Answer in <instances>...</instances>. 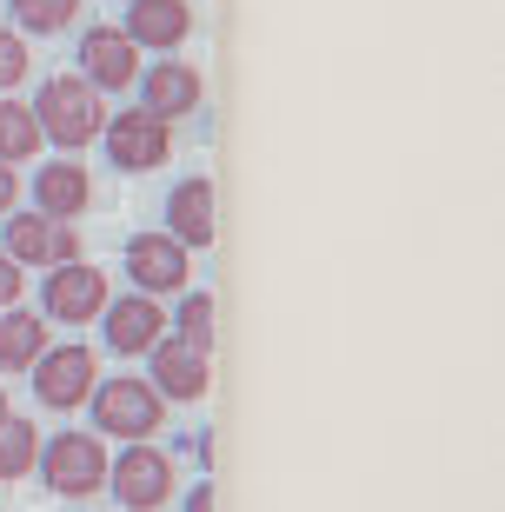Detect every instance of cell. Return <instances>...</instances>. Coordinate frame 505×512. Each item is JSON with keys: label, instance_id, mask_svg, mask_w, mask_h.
<instances>
[{"label": "cell", "instance_id": "cell-1", "mask_svg": "<svg viewBox=\"0 0 505 512\" xmlns=\"http://www.w3.org/2000/svg\"><path fill=\"white\" fill-rule=\"evenodd\" d=\"M34 120H40V133H47V140H60L67 153H80L87 140H100L107 107H100V87H94V80L60 74V80H47V87H40Z\"/></svg>", "mask_w": 505, "mask_h": 512}, {"label": "cell", "instance_id": "cell-2", "mask_svg": "<svg viewBox=\"0 0 505 512\" xmlns=\"http://www.w3.org/2000/svg\"><path fill=\"white\" fill-rule=\"evenodd\" d=\"M94 426L113 439H147L160 433V393L147 380H107L94 386Z\"/></svg>", "mask_w": 505, "mask_h": 512}, {"label": "cell", "instance_id": "cell-3", "mask_svg": "<svg viewBox=\"0 0 505 512\" xmlns=\"http://www.w3.org/2000/svg\"><path fill=\"white\" fill-rule=\"evenodd\" d=\"M40 473H47V486L54 493H100L107 486V453H100L94 433H60L47 453H40Z\"/></svg>", "mask_w": 505, "mask_h": 512}, {"label": "cell", "instance_id": "cell-4", "mask_svg": "<svg viewBox=\"0 0 505 512\" xmlns=\"http://www.w3.org/2000/svg\"><path fill=\"white\" fill-rule=\"evenodd\" d=\"M40 373H34V393L40 406H80V399H94V353L87 346H54V353H40Z\"/></svg>", "mask_w": 505, "mask_h": 512}, {"label": "cell", "instance_id": "cell-5", "mask_svg": "<svg viewBox=\"0 0 505 512\" xmlns=\"http://www.w3.org/2000/svg\"><path fill=\"white\" fill-rule=\"evenodd\" d=\"M100 133H107V153H113V167H120V173H147V167L167 160V120H153L147 107L107 120Z\"/></svg>", "mask_w": 505, "mask_h": 512}, {"label": "cell", "instance_id": "cell-6", "mask_svg": "<svg viewBox=\"0 0 505 512\" xmlns=\"http://www.w3.org/2000/svg\"><path fill=\"white\" fill-rule=\"evenodd\" d=\"M7 260L14 266H60V260H80V240H74V227H54L47 213H14L7 220Z\"/></svg>", "mask_w": 505, "mask_h": 512}, {"label": "cell", "instance_id": "cell-7", "mask_svg": "<svg viewBox=\"0 0 505 512\" xmlns=\"http://www.w3.org/2000/svg\"><path fill=\"white\" fill-rule=\"evenodd\" d=\"M107 479H113V493H120L127 512H153V506H167V493H173V466H167V453H153V446H133Z\"/></svg>", "mask_w": 505, "mask_h": 512}, {"label": "cell", "instance_id": "cell-8", "mask_svg": "<svg viewBox=\"0 0 505 512\" xmlns=\"http://www.w3.org/2000/svg\"><path fill=\"white\" fill-rule=\"evenodd\" d=\"M127 273L147 293H180L193 266H187V247L173 233H140V240H127Z\"/></svg>", "mask_w": 505, "mask_h": 512}, {"label": "cell", "instance_id": "cell-9", "mask_svg": "<svg viewBox=\"0 0 505 512\" xmlns=\"http://www.w3.org/2000/svg\"><path fill=\"white\" fill-rule=\"evenodd\" d=\"M100 306H107V280H100V266L60 260L54 280H47V313H54V320H94Z\"/></svg>", "mask_w": 505, "mask_h": 512}, {"label": "cell", "instance_id": "cell-10", "mask_svg": "<svg viewBox=\"0 0 505 512\" xmlns=\"http://www.w3.org/2000/svg\"><path fill=\"white\" fill-rule=\"evenodd\" d=\"M107 340H113V353H153V346L167 340V313L153 300H113L107 306Z\"/></svg>", "mask_w": 505, "mask_h": 512}, {"label": "cell", "instance_id": "cell-11", "mask_svg": "<svg viewBox=\"0 0 505 512\" xmlns=\"http://www.w3.org/2000/svg\"><path fill=\"white\" fill-rule=\"evenodd\" d=\"M187 27H193L187 0H133V14H127V40L133 47H180Z\"/></svg>", "mask_w": 505, "mask_h": 512}, {"label": "cell", "instance_id": "cell-12", "mask_svg": "<svg viewBox=\"0 0 505 512\" xmlns=\"http://www.w3.org/2000/svg\"><path fill=\"white\" fill-rule=\"evenodd\" d=\"M47 353V320H34L27 306H0V373H27Z\"/></svg>", "mask_w": 505, "mask_h": 512}, {"label": "cell", "instance_id": "cell-13", "mask_svg": "<svg viewBox=\"0 0 505 512\" xmlns=\"http://www.w3.org/2000/svg\"><path fill=\"white\" fill-rule=\"evenodd\" d=\"M80 54H87V80H94V87H127V80L140 74V54H133V40L120 34V27H94Z\"/></svg>", "mask_w": 505, "mask_h": 512}, {"label": "cell", "instance_id": "cell-14", "mask_svg": "<svg viewBox=\"0 0 505 512\" xmlns=\"http://www.w3.org/2000/svg\"><path fill=\"white\" fill-rule=\"evenodd\" d=\"M153 386L173 399H200L206 393V353H193L187 340H160L153 346Z\"/></svg>", "mask_w": 505, "mask_h": 512}, {"label": "cell", "instance_id": "cell-15", "mask_svg": "<svg viewBox=\"0 0 505 512\" xmlns=\"http://www.w3.org/2000/svg\"><path fill=\"white\" fill-rule=\"evenodd\" d=\"M200 107V74L193 67H180V60H167V67H153L147 74V114L153 120H180Z\"/></svg>", "mask_w": 505, "mask_h": 512}, {"label": "cell", "instance_id": "cell-16", "mask_svg": "<svg viewBox=\"0 0 505 512\" xmlns=\"http://www.w3.org/2000/svg\"><path fill=\"white\" fill-rule=\"evenodd\" d=\"M167 220H173V240H180V247H213V187H206V180L173 187Z\"/></svg>", "mask_w": 505, "mask_h": 512}, {"label": "cell", "instance_id": "cell-17", "mask_svg": "<svg viewBox=\"0 0 505 512\" xmlns=\"http://www.w3.org/2000/svg\"><path fill=\"white\" fill-rule=\"evenodd\" d=\"M34 200H40V213H47V220H67V213H80L87 200H94V187H87V173H80L74 160H54V167H40Z\"/></svg>", "mask_w": 505, "mask_h": 512}, {"label": "cell", "instance_id": "cell-18", "mask_svg": "<svg viewBox=\"0 0 505 512\" xmlns=\"http://www.w3.org/2000/svg\"><path fill=\"white\" fill-rule=\"evenodd\" d=\"M40 120H34V107H14V100H0V160L14 167V160H34L40 153Z\"/></svg>", "mask_w": 505, "mask_h": 512}, {"label": "cell", "instance_id": "cell-19", "mask_svg": "<svg viewBox=\"0 0 505 512\" xmlns=\"http://www.w3.org/2000/svg\"><path fill=\"white\" fill-rule=\"evenodd\" d=\"M40 459V439H34V426H27V419H0V479H20L27 473V466H34Z\"/></svg>", "mask_w": 505, "mask_h": 512}, {"label": "cell", "instance_id": "cell-20", "mask_svg": "<svg viewBox=\"0 0 505 512\" xmlns=\"http://www.w3.org/2000/svg\"><path fill=\"white\" fill-rule=\"evenodd\" d=\"M74 7L80 0H14V14H20L27 34H60V27L74 20Z\"/></svg>", "mask_w": 505, "mask_h": 512}, {"label": "cell", "instance_id": "cell-21", "mask_svg": "<svg viewBox=\"0 0 505 512\" xmlns=\"http://www.w3.org/2000/svg\"><path fill=\"white\" fill-rule=\"evenodd\" d=\"M180 333H187L193 353L213 346V300H206V293H187V306H180Z\"/></svg>", "mask_w": 505, "mask_h": 512}, {"label": "cell", "instance_id": "cell-22", "mask_svg": "<svg viewBox=\"0 0 505 512\" xmlns=\"http://www.w3.org/2000/svg\"><path fill=\"white\" fill-rule=\"evenodd\" d=\"M20 74H27V47H20V34H7V27H0V94H7V87H20Z\"/></svg>", "mask_w": 505, "mask_h": 512}, {"label": "cell", "instance_id": "cell-23", "mask_svg": "<svg viewBox=\"0 0 505 512\" xmlns=\"http://www.w3.org/2000/svg\"><path fill=\"white\" fill-rule=\"evenodd\" d=\"M20 273H27V266H14L7 253H0V306H14V300H20Z\"/></svg>", "mask_w": 505, "mask_h": 512}, {"label": "cell", "instance_id": "cell-24", "mask_svg": "<svg viewBox=\"0 0 505 512\" xmlns=\"http://www.w3.org/2000/svg\"><path fill=\"white\" fill-rule=\"evenodd\" d=\"M14 193H20V180H14V167H7V160H0V213L14 207Z\"/></svg>", "mask_w": 505, "mask_h": 512}, {"label": "cell", "instance_id": "cell-25", "mask_svg": "<svg viewBox=\"0 0 505 512\" xmlns=\"http://www.w3.org/2000/svg\"><path fill=\"white\" fill-rule=\"evenodd\" d=\"M187 512H213V486H193V493H187Z\"/></svg>", "mask_w": 505, "mask_h": 512}, {"label": "cell", "instance_id": "cell-26", "mask_svg": "<svg viewBox=\"0 0 505 512\" xmlns=\"http://www.w3.org/2000/svg\"><path fill=\"white\" fill-rule=\"evenodd\" d=\"M0 419H7V393H0Z\"/></svg>", "mask_w": 505, "mask_h": 512}]
</instances>
